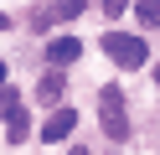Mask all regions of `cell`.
Wrapping results in <instances>:
<instances>
[{
  "label": "cell",
  "instance_id": "obj_11",
  "mask_svg": "<svg viewBox=\"0 0 160 155\" xmlns=\"http://www.w3.org/2000/svg\"><path fill=\"white\" fill-rule=\"evenodd\" d=\"M0 88H5V62H0Z\"/></svg>",
  "mask_w": 160,
  "mask_h": 155
},
{
  "label": "cell",
  "instance_id": "obj_4",
  "mask_svg": "<svg viewBox=\"0 0 160 155\" xmlns=\"http://www.w3.org/2000/svg\"><path fill=\"white\" fill-rule=\"evenodd\" d=\"M78 57H83V41L78 36H52L47 41V62H52V67H72Z\"/></svg>",
  "mask_w": 160,
  "mask_h": 155
},
{
  "label": "cell",
  "instance_id": "obj_10",
  "mask_svg": "<svg viewBox=\"0 0 160 155\" xmlns=\"http://www.w3.org/2000/svg\"><path fill=\"white\" fill-rule=\"evenodd\" d=\"M5 26H11V16H5V10H0V31H5Z\"/></svg>",
  "mask_w": 160,
  "mask_h": 155
},
{
  "label": "cell",
  "instance_id": "obj_3",
  "mask_svg": "<svg viewBox=\"0 0 160 155\" xmlns=\"http://www.w3.org/2000/svg\"><path fill=\"white\" fill-rule=\"evenodd\" d=\"M72 129H78V109H52V114H47V124H42V140L57 145V140H67Z\"/></svg>",
  "mask_w": 160,
  "mask_h": 155
},
{
  "label": "cell",
  "instance_id": "obj_12",
  "mask_svg": "<svg viewBox=\"0 0 160 155\" xmlns=\"http://www.w3.org/2000/svg\"><path fill=\"white\" fill-rule=\"evenodd\" d=\"M72 155H88V150H83V145H78V150H72Z\"/></svg>",
  "mask_w": 160,
  "mask_h": 155
},
{
  "label": "cell",
  "instance_id": "obj_6",
  "mask_svg": "<svg viewBox=\"0 0 160 155\" xmlns=\"http://www.w3.org/2000/svg\"><path fill=\"white\" fill-rule=\"evenodd\" d=\"M57 98H62V67L42 72V83H36V103H52L57 109Z\"/></svg>",
  "mask_w": 160,
  "mask_h": 155
},
{
  "label": "cell",
  "instance_id": "obj_7",
  "mask_svg": "<svg viewBox=\"0 0 160 155\" xmlns=\"http://www.w3.org/2000/svg\"><path fill=\"white\" fill-rule=\"evenodd\" d=\"M0 119H5V124L26 119V109H21V93H16V88H0Z\"/></svg>",
  "mask_w": 160,
  "mask_h": 155
},
{
  "label": "cell",
  "instance_id": "obj_1",
  "mask_svg": "<svg viewBox=\"0 0 160 155\" xmlns=\"http://www.w3.org/2000/svg\"><path fill=\"white\" fill-rule=\"evenodd\" d=\"M98 119H103V134L108 140H129V114H124V93H119V83H108L103 93H98Z\"/></svg>",
  "mask_w": 160,
  "mask_h": 155
},
{
  "label": "cell",
  "instance_id": "obj_9",
  "mask_svg": "<svg viewBox=\"0 0 160 155\" xmlns=\"http://www.w3.org/2000/svg\"><path fill=\"white\" fill-rule=\"evenodd\" d=\"M124 5H129V0H103V10H108V16H124Z\"/></svg>",
  "mask_w": 160,
  "mask_h": 155
},
{
  "label": "cell",
  "instance_id": "obj_13",
  "mask_svg": "<svg viewBox=\"0 0 160 155\" xmlns=\"http://www.w3.org/2000/svg\"><path fill=\"white\" fill-rule=\"evenodd\" d=\"M155 83H160V72H155Z\"/></svg>",
  "mask_w": 160,
  "mask_h": 155
},
{
  "label": "cell",
  "instance_id": "obj_2",
  "mask_svg": "<svg viewBox=\"0 0 160 155\" xmlns=\"http://www.w3.org/2000/svg\"><path fill=\"white\" fill-rule=\"evenodd\" d=\"M103 52H108V57H114L124 72L145 67V57H150V52H145V41H139V36H129V31H103Z\"/></svg>",
  "mask_w": 160,
  "mask_h": 155
},
{
  "label": "cell",
  "instance_id": "obj_8",
  "mask_svg": "<svg viewBox=\"0 0 160 155\" xmlns=\"http://www.w3.org/2000/svg\"><path fill=\"white\" fill-rule=\"evenodd\" d=\"M139 26H160V0H139Z\"/></svg>",
  "mask_w": 160,
  "mask_h": 155
},
{
  "label": "cell",
  "instance_id": "obj_5",
  "mask_svg": "<svg viewBox=\"0 0 160 155\" xmlns=\"http://www.w3.org/2000/svg\"><path fill=\"white\" fill-rule=\"evenodd\" d=\"M83 5H88V0H57V5L52 10H42V16H36V26H57V21H78V16H83Z\"/></svg>",
  "mask_w": 160,
  "mask_h": 155
}]
</instances>
